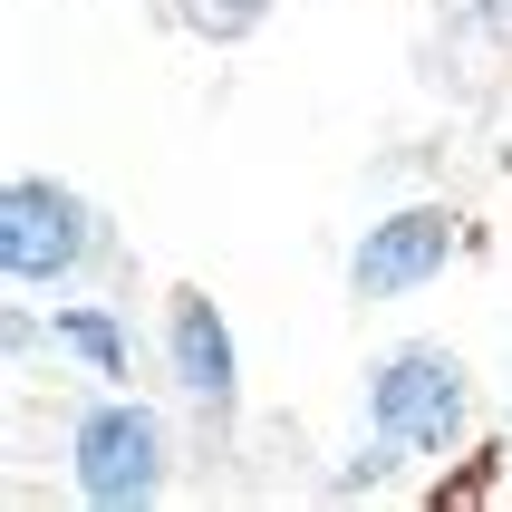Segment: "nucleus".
<instances>
[{
  "label": "nucleus",
  "mask_w": 512,
  "mask_h": 512,
  "mask_svg": "<svg viewBox=\"0 0 512 512\" xmlns=\"http://www.w3.org/2000/svg\"><path fill=\"white\" fill-rule=\"evenodd\" d=\"M68 445H78V484L97 493V503H145V493L165 484V426H155L145 406H126V397L87 406Z\"/></svg>",
  "instance_id": "nucleus-3"
},
{
  "label": "nucleus",
  "mask_w": 512,
  "mask_h": 512,
  "mask_svg": "<svg viewBox=\"0 0 512 512\" xmlns=\"http://www.w3.org/2000/svg\"><path fill=\"white\" fill-rule=\"evenodd\" d=\"M261 10H271V0H174V20H184V29H203V39H242Z\"/></svg>",
  "instance_id": "nucleus-7"
},
{
  "label": "nucleus",
  "mask_w": 512,
  "mask_h": 512,
  "mask_svg": "<svg viewBox=\"0 0 512 512\" xmlns=\"http://www.w3.org/2000/svg\"><path fill=\"white\" fill-rule=\"evenodd\" d=\"M445 261H455V213L416 203V213H387V223L358 242V261H348V290H358V300H397V290L435 281Z\"/></svg>",
  "instance_id": "nucleus-4"
},
{
  "label": "nucleus",
  "mask_w": 512,
  "mask_h": 512,
  "mask_svg": "<svg viewBox=\"0 0 512 512\" xmlns=\"http://www.w3.org/2000/svg\"><path fill=\"white\" fill-rule=\"evenodd\" d=\"M0 261H10V281L39 290V281H78V271H97L107 261V232H97V213H87L68 184H10V203H0Z\"/></svg>",
  "instance_id": "nucleus-2"
},
{
  "label": "nucleus",
  "mask_w": 512,
  "mask_h": 512,
  "mask_svg": "<svg viewBox=\"0 0 512 512\" xmlns=\"http://www.w3.org/2000/svg\"><path fill=\"white\" fill-rule=\"evenodd\" d=\"M368 416L397 455H445L474 426V387H464L455 348H387L368 377Z\"/></svg>",
  "instance_id": "nucleus-1"
},
{
  "label": "nucleus",
  "mask_w": 512,
  "mask_h": 512,
  "mask_svg": "<svg viewBox=\"0 0 512 512\" xmlns=\"http://www.w3.org/2000/svg\"><path fill=\"white\" fill-rule=\"evenodd\" d=\"M58 339H68V348H87V358H97V377H126V329H116V319L68 310V319H58Z\"/></svg>",
  "instance_id": "nucleus-6"
},
{
  "label": "nucleus",
  "mask_w": 512,
  "mask_h": 512,
  "mask_svg": "<svg viewBox=\"0 0 512 512\" xmlns=\"http://www.w3.org/2000/svg\"><path fill=\"white\" fill-rule=\"evenodd\" d=\"M493 20H512V0H493Z\"/></svg>",
  "instance_id": "nucleus-8"
},
{
  "label": "nucleus",
  "mask_w": 512,
  "mask_h": 512,
  "mask_svg": "<svg viewBox=\"0 0 512 512\" xmlns=\"http://www.w3.org/2000/svg\"><path fill=\"white\" fill-rule=\"evenodd\" d=\"M165 358H174V387H184L203 416H223V406H232V339H223V319H213V300H203V290H184V300H174Z\"/></svg>",
  "instance_id": "nucleus-5"
}]
</instances>
